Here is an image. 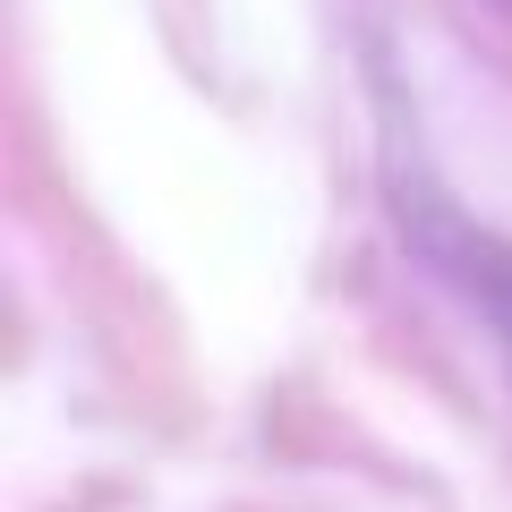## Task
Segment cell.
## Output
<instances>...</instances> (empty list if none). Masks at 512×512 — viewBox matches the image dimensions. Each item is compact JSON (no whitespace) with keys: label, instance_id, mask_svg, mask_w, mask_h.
Listing matches in <instances>:
<instances>
[{"label":"cell","instance_id":"obj_2","mask_svg":"<svg viewBox=\"0 0 512 512\" xmlns=\"http://www.w3.org/2000/svg\"><path fill=\"white\" fill-rule=\"evenodd\" d=\"M495 9H512V0H495Z\"/></svg>","mask_w":512,"mask_h":512},{"label":"cell","instance_id":"obj_1","mask_svg":"<svg viewBox=\"0 0 512 512\" xmlns=\"http://www.w3.org/2000/svg\"><path fill=\"white\" fill-rule=\"evenodd\" d=\"M402 222L419 231L427 265H436V274L453 282V291L470 299V308H487V325L504 333V350H512V256L495 248L487 231H470L461 214H444V197H427V188L402 205Z\"/></svg>","mask_w":512,"mask_h":512}]
</instances>
